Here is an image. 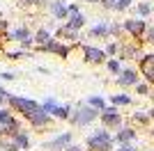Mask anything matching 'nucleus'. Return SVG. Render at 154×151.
Masks as SVG:
<instances>
[{"instance_id":"obj_1","label":"nucleus","mask_w":154,"mask_h":151,"mask_svg":"<svg viewBox=\"0 0 154 151\" xmlns=\"http://www.w3.org/2000/svg\"><path fill=\"white\" fill-rule=\"evenodd\" d=\"M110 144H113V138H110L106 131H97L94 135L88 138V147H90V151H108Z\"/></svg>"},{"instance_id":"obj_2","label":"nucleus","mask_w":154,"mask_h":151,"mask_svg":"<svg viewBox=\"0 0 154 151\" xmlns=\"http://www.w3.org/2000/svg\"><path fill=\"white\" fill-rule=\"evenodd\" d=\"M9 103H12V108H16L19 112L28 114V117H30L32 112H37V110H39V105L35 103V101H30V99H19V96H12V99H9Z\"/></svg>"},{"instance_id":"obj_3","label":"nucleus","mask_w":154,"mask_h":151,"mask_svg":"<svg viewBox=\"0 0 154 151\" xmlns=\"http://www.w3.org/2000/svg\"><path fill=\"white\" fill-rule=\"evenodd\" d=\"M97 114H99V112H97L94 108H81V110L71 117V121L78 124V126H83V124H90L92 119H97Z\"/></svg>"},{"instance_id":"obj_4","label":"nucleus","mask_w":154,"mask_h":151,"mask_svg":"<svg viewBox=\"0 0 154 151\" xmlns=\"http://www.w3.org/2000/svg\"><path fill=\"white\" fill-rule=\"evenodd\" d=\"M83 55H85V60H88V62L99 64V62H103L106 53H103L101 48H92V46H85V48H83Z\"/></svg>"},{"instance_id":"obj_5","label":"nucleus","mask_w":154,"mask_h":151,"mask_svg":"<svg viewBox=\"0 0 154 151\" xmlns=\"http://www.w3.org/2000/svg\"><path fill=\"white\" fill-rule=\"evenodd\" d=\"M140 71L149 82H154V55H145L140 62Z\"/></svg>"},{"instance_id":"obj_6","label":"nucleus","mask_w":154,"mask_h":151,"mask_svg":"<svg viewBox=\"0 0 154 151\" xmlns=\"http://www.w3.org/2000/svg\"><path fill=\"white\" fill-rule=\"evenodd\" d=\"M101 119H103V124H106V126H120L122 117L117 114L115 108H106V110H103V114H101Z\"/></svg>"},{"instance_id":"obj_7","label":"nucleus","mask_w":154,"mask_h":151,"mask_svg":"<svg viewBox=\"0 0 154 151\" xmlns=\"http://www.w3.org/2000/svg\"><path fill=\"white\" fill-rule=\"evenodd\" d=\"M71 142V133H62V135H58V138L53 140V142H48V149H67Z\"/></svg>"},{"instance_id":"obj_8","label":"nucleus","mask_w":154,"mask_h":151,"mask_svg":"<svg viewBox=\"0 0 154 151\" xmlns=\"http://www.w3.org/2000/svg\"><path fill=\"white\" fill-rule=\"evenodd\" d=\"M28 119L32 121V126H46V124H48V119H51V114H46L44 110L39 108L37 112H32L30 117H28Z\"/></svg>"},{"instance_id":"obj_9","label":"nucleus","mask_w":154,"mask_h":151,"mask_svg":"<svg viewBox=\"0 0 154 151\" xmlns=\"http://www.w3.org/2000/svg\"><path fill=\"white\" fill-rule=\"evenodd\" d=\"M124 28H127L134 37H140L143 32H145V21H127V23H124Z\"/></svg>"},{"instance_id":"obj_10","label":"nucleus","mask_w":154,"mask_h":151,"mask_svg":"<svg viewBox=\"0 0 154 151\" xmlns=\"http://www.w3.org/2000/svg\"><path fill=\"white\" fill-rule=\"evenodd\" d=\"M117 82H120V85H124V87H127V85H136V82H138V76H136V71H122V76H120V78H117Z\"/></svg>"},{"instance_id":"obj_11","label":"nucleus","mask_w":154,"mask_h":151,"mask_svg":"<svg viewBox=\"0 0 154 151\" xmlns=\"http://www.w3.org/2000/svg\"><path fill=\"white\" fill-rule=\"evenodd\" d=\"M12 142H14V147H16V149H28V147H30V140H28V135H26L23 131H21L19 135H14Z\"/></svg>"},{"instance_id":"obj_12","label":"nucleus","mask_w":154,"mask_h":151,"mask_svg":"<svg viewBox=\"0 0 154 151\" xmlns=\"http://www.w3.org/2000/svg\"><path fill=\"white\" fill-rule=\"evenodd\" d=\"M136 138V131H131V128H122V131L117 133V140L122 142V144H127V142H131V140Z\"/></svg>"},{"instance_id":"obj_13","label":"nucleus","mask_w":154,"mask_h":151,"mask_svg":"<svg viewBox=\"0 0 154 151\" xmlns=\"http://www.w3.org/2000/svg\"><path fill=\"white\" fill-rule=\"evenodd\" d=\"M51 12L55 14V19H64V16L69 14V12H67V7H64L62 2H53V5H51Z\"/></svg>"},{"instance_id":"obj_14","label":"nucleus","mask_w":154,"mask_h":151,"mask_svg":"<svg viewBox=\"0 0 154 151\" xmlns=\"http://www.w3.org/2000/svg\"><path fill=\"white\" fill-rule=\"evenodd\" d=\"M32 39H35L39 46H46L48 41H51V34H48V30H37V34H35Z\"/></svg>"},{"instance_id":"obj_15","label":"nucleus","mask_w":154,"mask_h":151,"mask_svg":"<svg viewBox=\"0 0 154 151\" xmlns=\"http://www.w3.org/2000/svg\"><path fill=\"white\" fill-rule=\"evenodd\" d=\"M85 23V19H83V14H71V19H69V28L71 30H78V28H81V25Z\"/></svg>"},{"instance_id":"obj_16","label":"nucleus","mask_w":154,"mask_h":151,"mask_svg":"<svg viewBox=\"0 0 154 151\" xmlns=\"http://www.w3.org/2000/svg\"><path fill=\"white\" fill-rule=\"evenodd\" d=\"M90 34L92 37H106V34H108V25H103V23L94 25V28L90 30Z\"/></svg>"},{"instance_id":"obj_17","label":"nucleus","mask_w":154,"mask_h":151,"mask_svg":"<svg viewBox=\"0 0 154 151\" xmlns=\"http://www.w3.org/2000/svg\"><path fill=\"white\" fill-rule=\"evenodd\" d=\"M58 37H69V39H76V30H71L69 25H64L58 30Z\"/></svg>"},{"instance_id":"obj_18","label":"nucleus","mask_w":154,"mask_h":151,"mask_svg":"<svg viewBox=\"0 0 154 151\" xmlns=\"http://www.w3.org/2000/svg\"><path fill=\"white\" fill-rule=\"evenodd\" d=\"M90 108H94V110H106V103H103V99H99V96H92Z\"/></svg>"},{"instance_id":"obj_19","label":"nucleus","mask_w":154,"mask_h":151,"mask_svg":"<svg viewBox=\"0 0 154 151\" xmlns=\"http://www.w3.org/2000/svg\"><path fill=\"white\" fill-rule=\"evenodd\" d=\"M53 114H55V117H58V119H69V108H55V110H53Z\"/></svg>"},{"instance_id":"obj_20","label":"nucleus","mask_w":154,"mask_h":151,"mask_svg":"<svg viewBox=\"0 0 154 151\" xmlns=\"http://www.w3.org/2000/svg\"><path fill=\"white\" fill-rule=\"evenodd\" d=\"M9 119H12V114L7 112V110H0V126H2V128H5V124H7Z\"/></svg>"},{"instance_id":"obj_21","label":"nucleus","mask_w":154,"mask_h":151,"mask_svg":"<svg viewBox=\"0 0 154 151\" xmlns=\"http://www.w3.org/2000/svg\"><path fill=\"white\" fill-rule=\"evenodd\" d=\"M113 103H115V105H127L129 103V96H113Z\"/></svg>"},{"instance_id":"obj_22","label":"nucleus","mask_w":154,"mask_h":151,"mask_svg":"<svg viewBox=\"0 0 154 151\" xmlns=\"http://www.w3.org/2000/svg\"><path fill=\"white\" fill-rule=\"evenodd\" d=\"M108 71L117 73V71H120V62H117V60H110V62H108Z\"/></svg>"},{"instance_id":"obj_23","label":"nucleus","mask_w":154,"mask_h":151,"mask_svg":"<svg viewBox=\"0 0 154 151\" xmlns=\"http://www.w3.org/2000/svg\"><path fill=\"white\" fill-rule=\"evenodd\" d=\"M129 5H131V0H117V2H115V9H127Z\"/></svg>"},{"instance_id":"obj_24","label":"nucleus","mask_w":154,"mask_h":151,"mask_svg":"<svg viewBox=\"0 0 154 151\" xmlns=\"http://www.w3.org/2000/svg\"><path fill=\"white\" fill-rule=\"evenodd\" d=\"M149 9H152V7H149L147 2H140V5H138V12H140L143 16H145V14H149Z\"/></svg>"},{"instance_id":"obj_25","label":"nucleus","mask_w":154,"mask_h":151,"mask_svg":"<svg viewBox=\"0 0 154 151\" xmlns=\"http://www.w3.org/2000/svg\"><path fill=\"white\" fill-rule=\"evenodd\" d=\"M134 119H138L140 124H147V117H145V114H134Z\"/></svg>"},{"instance_id":"obj_26","label":"nucleus","mask_w":154,"mask_h":151,"mask_svg":"<svg viewBox=\"0 0 154 151\" xmlns=\"http://www.w3.org/2000/svg\"><path fill=\"white\" fill-rule=\"evenodd\" d=\"M106 53H108V55H113V53H117V46H115V44H110L108 48H106Z\"/></svg>"},{"instance_id":"obj_27","label":"nucleus","mask_w":154,"mask_h":151,"mask_svg":"<svg viewBox=\"0 0 154 151\" xmlns=\"http://www.w3.org/2000/svg\"><path fill=\"white\" fill-rule=\"evenodd\" d=\"M136 89H138V94H147V85H138Z\"/></svg>"},{"instance_id":"obj_28","label":"nucleus","mask_w":154,"mask_h":151,"mask_svg":"<svg viewBox=\"0 0 154 151\" xmlns=\"http://www.w3.org/2000/svg\"><path fill=\"white\" fill-rule=\"evenodd\" d=\"M147 41H149V44H154V30H147Z\"/></svg>"},{"instance_id":"obj_29","label":"nucleus","mask_w":154,"mask_h":151,"mask_svg":"<svg viewBox=\"0 0 154 151\" xmlns=\"http://www.w3.org/2000/svg\"><path fill=\"white\" fill-rule=\"evenodd\" d=\"M0 78H2V80H12V78H14V73H2Z\"/></svg>"},{"instance_id":"obj_30","label":"nucleus","mask_w":154,"mask_h":151,"mask_svg":"<svg viewBox=\"0 0 154 151\" xmlns=\"http://www.w3.org/2000/svg\"><path fill=\"white\" fill-rule=\"evenodd\" d=\"M23 2H26V5H39L42 0H23Z\"/></svg>"},{"instance_id":"obj_31","label":"nucleus","mask_w":154,"mask_h":151,"mask_svg":"<svg viewBox=\"0 0 154 151\" xmlns=\"http://www.w3.org/2000/svg\"><path fill=\"white\" fill-rule=\"evenodd\" d=\"M117 151H136V149H134V147H129V144H124L122 149H117Z\"/></svg>"},{"instance_id":"obj_32","label":"nucleus","mask_w":154,"mask_h":151,"mask_svg":"<svg viewBox=\"0 0 154 151\" xmlns=\"http://www.w3.org/2000/svg\"><path fill=\"white\" fill-rule=\"evenodd\" d=\"M67 151H83V149H81V147H71L69 144V147H67Z\"/></svg>"},{"instance_id":"obj_33","label":"nucleus","mask_w":154,"mask_h":151,"mask_svg":"<svg viewBox=\"0 0 154 151\" xmlns=\"http://www.w3.org/2000/svg\"><path fill=\"white\" fill-rule=\"evenodd\" d=\"M2 135H5V128H2V126H0V138H2Z\"/></svg>"},{"instance_id":"obj_34","label":"nucleus","mask_w":154,"mask_h":151,"mask_svg":"<svg viewBox=\"0 0 154 151\" xmlns=\"http://www.w3.org/2000/svg\"><path fill=\"white\" fill-rule=\"evenodd\" d=\"M88 2H97V0H88Z\"/></svg>"},{"instance_id":"obj_35","label":"nucleus","mask_w":154,"mask_h":151,"mask_svg":"<svg viewBox=\"0 0 154 151\" xmlns=\"http://www.w3.org/2000/svg\"><path fill=\"white\" fill-rule=\"evenodd\" d=\"M152 117H154V110H152Z\"/></svg>"}]
</instances>
